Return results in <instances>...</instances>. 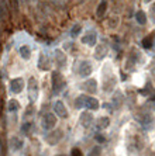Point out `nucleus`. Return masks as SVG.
I'll use <instances>...</instances> for the list:
<instances>
[{"mask_svg": "<svg viewBox=\"0 0 155 156\" xmlns=\"http://www.w3.org/2000/svg\"><path fill=\"white\" fill-rule=\"evenodd\" d=\"M96 41H98V34L94 33V31H89L87 34L82 37V42L89 45V47H94L96 45Z\"/></svg>", "mask_w": 155, "mask_h": 156, "instance_id": "obj_10", "label": "nucleus"}, {"mask_svg": "<svg viewBox=\"0 0 155 156\" xmlns=\"http://www.w3.org/2000/svg\"><path fill=\"white\" fill-rule=\"evenodd\" d=\"M24 89V80L21 77H16L10 82V90L13 94H20Z\"/></svg>", "mask_w": 155, "mask_h": 156, "instance_id": "obj_5", "label": "nucleus"}, {"mask_svg": "<svg viewBox=\"0 0 155 156\" xmlns=\"http://www.w3.org/2000/svg\"><path fill=\"white\" fill-rule=\"evenodd\" d=\"M38 68L41 70H50L51 69V59L45 52H41L38 56Z\"/></svg>", "mask_w": 155, "mask_h": 156, "instance_id": "obj_6", "label": "nucleus"}, {"mask_svg": "<svg viewBox=\"0 0 155 156\" xmlns=\"http://www.w3.org/2000/svg\"><path fill=\"white\" fill-rule=\"evenodd\" d=\"M85 107L89 110H98L99 108V101L94 97H87L86 96V103H85Z\"/></svg>", "mask_w": 155, "mask_h": 156, "instance_id": "obj_18", "label": "nucleus"}, {"mask_svg": "<svg viewBox=\"0 0 155 156\" xmlns=\"http://www.w3.org/2000/svg\"><path fill=\"white\" fill-rule=\"evenodd\" d=\"M114 84H116V79H114V76H112L110 79H107L105 82V84H103V90L105 91H112L113 89H114Z\"/></svg>", "mask_w": 155, "mask_h": 156, "instance_id": "obj_20", "label": "nucleus"}, {"mask_svg": "<svg viewBox=\"0 0 155 156\" xmlns=\"http://www.w3.org/2000/svg\"><path fill=\"white\" fill-rule=\"evenodd\" d=\"M80 30H82V27H80L79 24H75V26L72 27V30H71V37H72V38H76V37L79 35Z\"/></svg>", "mask_w": 155, "mask_h": 156, "instance_id": "obj_27", "label": "nucleus"}, {"mask_svg": "<svg viewBox=\"0 0 155 156\" xmlns=\"http://www.w3.org/2000/svg\"><path fill=\"white\" fill-rule=\"evenodd\" d=\"M18 54H20V56L23 59H30V56H31V47L30 45H21L18 48Z\"/></svg>", "mask_w": 155, "mask_h": 156, "instance_id": "obj_17", "label": "nucleus"}, {"mask_svg": "<svg viewBox=\"0 0 155 156\" xmlns=\"http://www.w3.org/2000/svg\"><path fill=\"white\" fill-rule=\"evenodd\" d=\"M106 55H107V45L106 44H100L96 47V51H94V58L101 61L103 58H106Z\"/></svg>", "mask_w": 155, "mask_h": 156, "instance_id": "obj_14", "label": "nucleus"}, {"mask_svg": "<svg viewBox=\"0 0 155 156\" xmlns=\"http://www.w3.org/2000/svg\"><path fill=\"white\" fill-rule=\"evenodd\" d=\"M141 125L145 131H152L155 128V118L151 115V114H145L141 120Z\"/></svg>", "mask_w": 155, "mask_h": 156, "instance_id": "obj_8", "label": "nucleus"}, {"mask_svg": "<svg viewBox=\"0 0 155 156\" xmlns=\"http://www.w3.org/2000/svg\"><path fill=\"white\" fill-rule=\"evenodd\" d=\"M18 108H20V103H18L16 98H11V100H9L7 110L10 111V113H16V111H18Z\"/></svg>", "mask_w": 155, "mask_h": 156, "instance_id": "obj_19", "label": "nucleus"}, {"mask_svg": "<svg viewBox=\"0 0 155 156\" xmlns=\"http://www.w3.org/2000/svg\"><path fill=\"white\" fill-rule=\"evenodd\" d=\"M109 125H110V120H109L107 117H100V118H99V121H98L99 129H105Z\"/></svg>", "mask_w": 155, "mask_h": 156, "instance_id": "obj_21", "label": "nucleus"}, {"mask_svg": "<svg viewBox=\"0 0 155 156\" xmlns=\"http://www.w3.org/2000/svg\"><path fill=\"white\" fill-rule=\"evenodd\" d=\"M65 87V80L59 72H52V93L59 94L62 89Z\"/></svg>", "mask_w": 155, "mask_h": 156, "instance_id": "obj_2", "label": "nucleus"}, {"mask_svg": "<svg viewBox=\"0 0 155 156\" xmlns=\"http://www.w3.org/2000/svg\"><path fill=\"white\" fill-rule=\"evenodd\" d=\"M145 3H149V2H152V0H144Z\"/></svg>", "mask_w": 155, "mask_h": 156, "instance_id": "obj_33", "label": "nucleus"}, {"mask_svg": "<svg viewBox=\"0 0 155 156\" xmlns=\"http://www.w3.org/2000/svg\"><path fill=\"white\" fill-rule=\"evenodd\" d=\"M54 110H55V114H57L58 117H61V118H68V110H66L65 104H64L61 100L55 101Z\"/></svg>", "mask_w": 155, "mask_h": 156, "instance_id": "obj_9", "label": "nucleus"}, {"mask_svg": "<svg viewBox=\"0 0 155 156\" xmlns=\"http://www.w3.org/2000/svg\"><path fill=\"white\" fill-rule=\"evenodd\" d=\"M106 10H107V2H101L100 4H99V7H98V11H96V14H98L99 18H101L103 16H105Z\"/></svg>", "mask_w": 155, "mask_h": 156, "instance_id": "obj_22", "label": "nucleus"}, {"mask_svg": "<svg viewBox=\"0 0 155 156\" xmlns=\"http://www.w3.org/2000/svg\"><path fill=\"white\" fill-rule=\"evenodd\" d=\"M135 20H137L138 24L144 26L145 23H147V16H145L144 11H137V14H135Z\"/></svg>", "mask_w": 155, "mask_h": 156, "instance_id": "obj_23", "label": "nucleus"}, {"mask_svg": "<svg viewBox=\"0 0 155 156\" xmlns=\"http://www.w3.org/2000/svg\"><path fill=\"white\" fill-rule=\"evenodd\" d=\"M151 17H152V21H155V3L151 6Z\"/></svg>", "mask_w": 155, "mask_h": 156, "instance_id": "obj_31", "label": "nucleus"}, {"mask_svg": "<svg viewBox=\"0 0 155 156\" xmlns=\"http://www.w3.org/2000/svg\"><path fill=\"white\" fill-rule=\"evenodd\" d=\"M62 136H64V132H62V129H51V132L45 136V139H47V144L48 145H57L58 142L62 139Z\"/></svg>", "mask_w": 155, "mask_h": 156, "instance_id": "obj_3", "label": "nucleus"}, {"mask_svg": "<svg viewBox=\"0 0 155 156\" xmlns=\"http://www.w3.org/2000/svg\"><path fill=\"white\" fill-rule=\"evenodd\" d=\"M72 155H73V156H80V155H82V152H80L78 148H73V149H72Z\"/></svg>", "mask_w": 155, "mask_h": 156, "instance_id": "obj_30", "label": "nucleus"}, {"mask_svg": "<svg viewBox=\"0 0 155 156\" xmlns=\"http://www.w3.org/2000/svg\"><path fill=\"white\" fill-rule=\"evenodd\" d=\"M155 33H152L151 35H148L144 38V41H142V47L145 48V49H149V48L152 47V38H154Z\"/></svg>", "mask_w": 155, "mask_h": 156, "instance_id": "obj_24", "label": "nucleus"}, {"mask_svg": "<svg viewBox=\"0 0 155 156\" xmlns=\"http://www.w3.org/2000/svg\"><path fill=\"white\" fill-rule=\"evenodd\" d=\"M101 149L99 148V146H94V148H92V151H90V155H100Z\"/></svg>", "mask_w": 155, "mask_h": 156, "instance_id": "obj_29", "label": "nucleus"}, {"mask_svg": "<svg viewBox=\"0 0 155 156\" xmlns=\"http://www.w3.org/2000/svg\"><path fill=\"white\" fill-rule=\"evenodd\" d=\"M27 96H28L30 103H35L38 98V84H37L35 77H30L28 84H27Z\"/></svg>", "mask_w": 155, "mask_h": 156, "instance_id": "obj_1", "label": "nucleus"}, {"mask_svg": "<svg viewBox=\"0 0 155 156\" xmlns=\"http://www.w3.org/2000/svg\"><path fill=\"white\" fill-rule=\"evenodd\" d=\"M31 128H33V124H31V122H24V124H23V127H21L23 135L28 136V135L31 134Z\"/></svg>", "mask_w": 155, "mask_h": 156, "instance_id": "obj_25", "label": "nucleus"}, {"mask_svg": "<svg viewBox=\"0 0 155 156\" xmlns=\"http://www.w3.org/2000/svg\"><path fill=\"white\" fill-rule=\"evenodd\" d=\"M94 138H96V141L99 142V144H101V142H105V136H101V135H96V136H94Z\"/></svg>", "mask_w": 155, "mask_h": 156, "instance_id": "obj_32", "label": "nucleus"}, {"mask_svg": "<svg viewBox=\"0 0 155 156\" xmlns=\"http://www.w3.org/2000/svg\"><path fill=\"white\" fill-rule=\"evenodd\" d=\"M83 90H86L87 93H96V90H98V82L94 79H89V80H86L85 83H83Z\"/></svg>", "mask_w": 155, "mask_h": 156, "instance_id": "obj_13", "label": "nucleus"}, {"mask_svg": "<svg viewBox=\"0 0 155 156\" xmlns=\"http://www.w3.org/2000/svg\"><path fill=\"white\" fill-rule=\"evenodd\" d=\"M149 91H152V87L149 83H147V86H145V89H142V90H140L141 94H147V93H149Z\"/></svg>", "mask_w": 155, "mask_h": 156, "instance_id": "obj_28", "label": "nucleus"}, {"mask_svg": "<svg viewBox=\"0 0 155 156\" xmlns=\"http://www.w3.org/2000/svg\"><path fill=\"white\" fill-rule=\"evenodd\" d=\"M92 122H93V115H92V113L85 111V113L80 114V125H82V127L89 128L90 125H92Z\"/></svg>", "mask_w": 155, "mask_h": 156, "instance_id": "obj_11", "label": "nucleus"}, {"mask_svg": "<svg viewBox=\"0 0 155 156\" xmlns=\"http://www.w3.org/2000/svg\"><path fill=\"white\" fill-rule=\"evenodd\" d=\"M92 70H93V68H92V63H90L89 61L80 62L79 69H78V72H79V76H80V77H87V76H90Z\"/></svg>", "mask_w": 155, "mask_h": 156, "instance_id": "obj_7", "label": "nucleus"}, {"mask_svg": "<svg viewBox=\"0 0 155 156\" xmlns=\"http://www.w3.org/2000/svg\"><path fill=\"white\" fill-rule=\"evenodd\" d=\"M23 145H24V142H23L21 138H18V136H13V138L10 139V149L11 151H20V149L23 148Z\"/></svg>", "mask_w": 155, "mask_h": 156, "instance_id": "obj_15", "label": "nucleus"}, {"mask_svg": "<svg viewBox=\"0 0 155 156\" xmlns=\"http://www.w3.org/2000/svg\"><path fill=\"white\" fill-rule=\"evenodd\" d=\"M42 128L47 131H51L52 128H55L57 125V115L52 113H47L45 115L42 117Z\"/></svg>", "mask_w": 155, "mask_h": 156, "instance_id": "obj_4", "label": "nucleus"}, {"mask_svg": "<svg viewBox=\"0 0 155 156\" xmlns=\"http://www.w3.org/2000/svg\"><path fill=\"white\" fill-rule=\"evenodd\" d=\"M54 55H55V61H57L58 68H65V65H66V55L64 54L61 49H55Z\"/></svg>", "mask_w": 155, "mask_h": 156, "instance_id": "obj_12", "label": "nucleus"}, {"mask_svg": "<svg viewBox=\"0 0 155 156\" xmlns=\"http://www.w3.org/2000/svg\"><path fill=\"white\" fill-rule=\"evenodd\" d=\"M85 103H86V96H79V97L75 100V107L76 108H83V107H85Z\"/></svg>", "mask_w": 155, "mask_h": 156, "instance_id": "obj_26", "label": "nucleus"}, {"mask_svg": "<svg viewBox=\"0 0 155 156\" xmlns=\"http://www.w3.org/2000/svg\"><path fill=\"white\" fill-rule=\"evenodd\" d=\"M123 101H124V96H123L121 91H116L114 96H113V105L116 108H120L123 105Z\"/></svg>", "mask_w": 155, "mask_h": 156, "instance_id": "obj_16", "label": "nucleus"}]
</instances>
